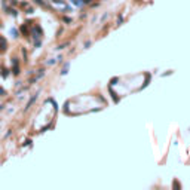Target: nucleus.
Here are the masks:
<instances>
[{"label": "nucleus", "mask_w": 190, "mask_h": 190, "mask_svg": "<svg viewBox=\"0 0 190 190\" xmlns=\"http://www.w3.org/2000/svg\"><path fill=\"white\" fill-rule=\"evenodd\" d=\"M6 48H8L6 40H5L3 37H0V51H6Z\"/></svg>", "instance_id": "f257e3e1"}, {"label": "nucleus", "mask_w": 190, "mask_h": 190, "mask_svg": "<svg viewBox=\"0 0 190 190\" xmlns=\"http://www.w3.org/2000/svg\"><path fill=\"white\" fill-rule=\"evenodd\" d=\"M12 63H14V74H19V67H18V61H16V59H14Z\"/></svg>", "instance_id": "f03ea898"}, {"label": "nucleus", "mask_w": 190, "mask_h": 190, "mask_svg": "<svg viewBox=\"0 0 190 190\" xmlns=\"http://www.w3.org/2000/svg\"><path fill=\"white\" fill-rule=\"evenodd\" d=\"M19 31L22 34H28V28H27V25H21L19 27Z\"/></svg>", "instance_id": "7ed1b4c3"}, {"label": "nucleus", "mask_w": 190, "mask_h": 190, "mask_svg": "<svg viewBox=\"0 0 190 190\" xmlns=\"http://www.w3.org/2000/svg\"><path fill=\"white\" fill-rule=\"evenodd\" d=\"M36 2H37L39 5H43V2H42V0H36Z\"/></svg>", "instance_id": "20e7f679"}]
</instances>
